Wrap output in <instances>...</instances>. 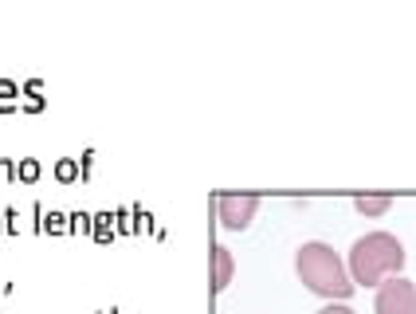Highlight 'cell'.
I'll return each instance as SVG.
<instances>
[{
	"label": "cell",
	"instance_id": "cell-1",
	"mask_svg": "<svg viewBox=\"0 0 416 314\" xmlns=\"http://www.w3.org/2000/svg\"><path fill=\"white\" fill-rule=\"evenodd\" d=\"M405 259H408L405 244H401L393 232H366V235H357L354 240L346 267H349L354 287H381L385 279L401 275Z\"/></svg>",
	"mask_w": 416,
	"mask_h": 314
},
{
	"label": "cell",
	"instance_id": "cell-2",
	"mask_svg": "<svg viewBox=\"0 0 416 314\" xmlns=\"http://www.w3.org/2000/svg\"><path fill=\"white\" fill-rule=\"evenodd\" d=\"M295 271H298V279L307 283V291L322 294V299H334V303H346L349 294L357 291L354 279H349L346 259L330 244H322V240H307V244L298 247Z\"/></svg>",
	"mask_w": 416,
	"mask_h": 314
},
{
	"label": "cell",
	"instance_id": "cell-3",
	"mask_svg": "<svg viewBox=\"0 0 416 314\" xmlns=\"http://www.w3.org/2000/svg\"><path fill=\"white\" fill-rule=\"evenodd\" d=\"M212 205H216L220 228L244 232V228H251V220H256V212H259V196L256 193H220Z\"/></svg>",
	"mask_w": 416,
	"mask_h": 314
},
{
	"label": "cell",
	"instance_id": "cell-4",
	"mask_svg": "<svg viewBox=\"0 0 416 314\" xmlns=\"http://www.w3.org/2000/svg\"><path fill=\"white\" fill-rule=\"evenodd\" d=\"M373 314H416V283H408L401 275L385 279V283L377 287Z\"/></svg>",
	"mask_w": 416,
	"mask_h": 314
},
{
	"label": "cell",
	"instance_id": "cell-5",
	"mask_svg": "<svg viewBox=\"0 0 416 314\" xmlns=\"http://www.w3.org/2000/svg\"><path fill=\"white\" fill-rule=\"evenodd\" d=\"M232 275H236V259H232V252L228 247H212V291H228V283H232Z\"/></svg>",
	"mask_w": 416,
	"mask_h": 314
},
{
	"label": "cell",
	"instance_id": "cell-6",
	"mask_svg": "<svg viewBox=\"0 0 416 314\" xmlns=\"http://www.w3.org/2000/svg\"><path fill=\"white\" fill-rule=\"evenodd\" d=\"M354 208L361 216H385L393 208V196L389 193H377V196H354Z\"/></svg>",
	"mask_w": 416,
	"mask_h": 314
},
{
	"label": "cell",
	"instance_id": "cell-7",
	"mask_svg": "<svg viewBox=\"0 0 416 314\" xmlns=\"http://www.w3.org/2000/svg\"><path fill=\"white\" fill-rule=\"evenodd\" d=\"M67 216H60V212H51V216H43V232H67Z\"/></svg>",
	"mask_w": 416,
	"mask_h": 314
},
{
	"label": "cell",
	"instance_id": "cell-8",
	"mask_svg": "<svg viewBox=\"0 0 416 314\" xmlns=\"http://www.w3.org/2000/svg\"><path fill=\"white\" fill-rule=\"evenodd\" d=\"M110 220H114V216H95V240H110Z\"/></svg>",
	"mask_w": 416,
	"mask_h": 314
},
{
	"label": "cell",
	"instance_id": "cell-9",
	"mask_svg": "<svg viewBox=\"0 0 416 314\" xmlns=\"http://www.w3.org/2000/svg\"><path fill=\"white\" fill-rule=\"evenodd\" d=\"M55 177H60V181H75V177H79V165H75V161H60V165H55Z\"/></svg>",
	"mask_w": 416,
	"mask_h": 314
},
{
	"label": "cell",
	"instance_id": "cell-10",
	"mask_svg": "<svg viewBox=\"0 0 416 314\" xmlns=\"http://www.w3.org/2000/svg\"><path fill=\"white\" fill-rule=\"evenodd\" d=\"M16 177H20V181H36V177H40V165H36V161H20Z\"/></svg>",
	"mask_w": 416,
	"mask_h": 314
},
{
	"label": "cell",
	"instance_id": "cell-11",
	"mask_svg": "<svg viewBox=\"0 0 416 314\" xmlns=\"http://www.w3.org/2000/svg\"><path fill=\"white\" fill-rule=\"evenodd\" d=\"M12 98H16V83H0V110H8Z\"/></svg>",
	"mask_w": 416,
	"mask_h": 314
},
{
	"label": "cell",
	"instance_id": "cell-12",
	"mask_svg": "<svg viewBox=\"0 0 416 314\" xmlns=\"http://www.w3.org/2000/svg\"><path fill=\"white\" fill-rule=\"evenodd\" d=\"M90 220H95V216H71V228H79V232H90Z\"/></svg>",
	"mask_w": 416,
	"mask_h": 314
},
{
	"label": "cell",
	"instance_id": "cell-13",
	"mask_svg": "<svg viewBox=\"0 0 416 314\" xmlns=\"http://www.w3.org/2000/svg\"><path fill=\"white\" fill-rule=\"evenodd\" d=\"M318 314H354V310H349L346 303H330V306H322Z\"/></svg>",
	"mask_w": 416,
	"mask_h": 314
}]
</instances>
